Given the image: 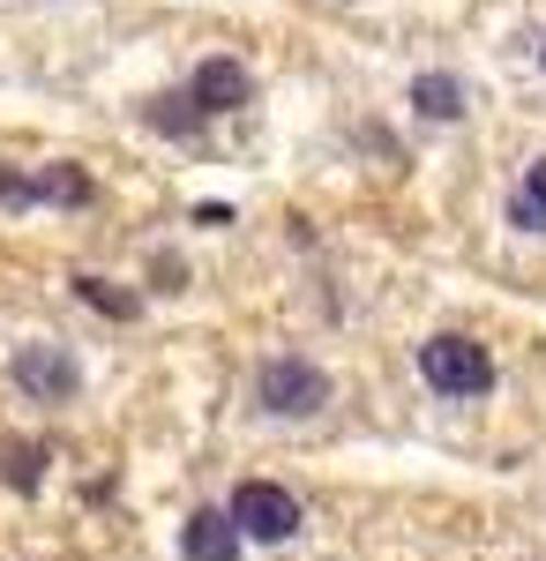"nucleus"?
<instances>
[{
    "mask_svg": "<svg viewBox=\"0 0 546 561\" xmlns=\"http://www.w3.org/2000/svg\"><path fill=\"white\" fill-rule=\"evenodd\" d=\"M420 382L434 389V397H487V389H494V359H487V345L442 330V337L420 345Z\"/></svg>",
    "mask_w": 546,
    "mask_h": 561,
    "instance_id": "f03ea898",
    "label": "nucleus"
},
{
    "mask_svg": "<svg viewBox=\"0 0 546 561\" xmlns=\"http://www.w3.org/2000/svg\"><path fill=\"white\" fill-rule=\"evenodd\" d=\"M150 128L158 135H203V105L180 90V98H150Z\"/></svg>",
    "mask_w": 546,
    "mask_h": 561,
    "instance_id": "9d476101",
    "label": "nucleus"
},
{
    "mask_svg": "<svg viewBox=\"0 0 546 561\" xmlns=\"http://www.w3.org/2000/svg\"><path fill=\"white\" fill-rule=\"evenodd\" d=\"M0 203H8V210H23V203H31V180H23V173H0Z\"/></svg>",
    "mask_w": 546,
    "mask_h": 561,
    "instance_id": "ddd939ff",
    "label": "nucleus"
},
{
    "mask_svg": "<svg viewBox=\"0 0 546 561\" xmlns=\"http://www.w3.org/2000/svg\"><path fill=\"white\" fill-rule=\"evenodd\" d=\"M509 225L516 232H546V158H532L524 180L509 187Z\"/></svg>",
    "mask_w": 546,
    "mask_h": 561,
    "instance_id": "6e6552de",
    "label": "nucleus"
},
{
    "mask_svg": "<svg viewBox=\"0 0 546 561\" xmlns=\"http://www.w3.org/2000/svg\"><path fill=\"white\" fill-rule=\"evenodd\" d=\"M539 68H546V45H539Z\"/></svg>",
    "mask_w": 546,
    "mask_h": 561,
    "instance_id": "4468645a",
    "label": "nucleus"
},
{
    "mask_svg": "<svg viewBox=\"0 0 546 561\" xmlns=\"http://www.w3.org/2000/svg\"><path fill=\"white\" fill-rule=\"evenodd\" d=\"M8 375H15V389L23 397H45V404H68L76 389H83V367H76V352L68 345H15V359H8Z\"/></svg>",
    "mask_w": 546,
    "mask_h": 561,
    "instance_id": "20e7f679",
    "label": "nucleus"
},
{
    "mask_svg": "<svg viewBox=\"0 0 546 561\" xmlns=\"http://www.w3.org/2000/svg\"><path fill=\"white\" fill-rule=\"evenodd\" d=\"M31 203H60V210H83V203H90V173H83V165H45V173L31 180Z\"/></svg>",
    "mask_w": 546,
    "mask_h": 561,
    "instance_id": "1a4fd4ad",
    "label": "nucleus"
},
{
    "mask_svg": "<svg viewBox=\"0 0 546 561\" xmlns=\"http://www.w3.org/2000/svg\"><path fill=\"white\" fill-rule=\"evenodd\" d=\"M225 517L248 531V547H285L299 524H307V517H299V502L277 486V479H240L232 502H225Z\"/></svg>",
    "mask_w": 546,
    "mask_h": 561,
    "instance_id": "7ed1b4c3",
    "label": "nucleus"
},
{
    "mask_svg": "<svg viewBox=\"0 0 546 561\" xmlns=\"http://www.w3.org/2000/svg\"><path fill=\"white\" fill-rule=\"evenodd\" d=\"M38 465H45L38 442H15V449H8V479H15V486H38Z\"/></svg>",
    "mask_w": 546,
    "mask_h": 561,
    "instance_id": "f8f14e48",
    "label": "nucleus"
},
{
    "mask_svg": "<svg viewBox=\"0 0 546 561\" xmlns=\"http://www.w3.org/2000/svg\"><path fill=\"white\" fill-rule=\"evenodd\" d=\"M76 293H83L90 307H98V314H143V300H135V293H121V285H105V277H76Z\"/></svg>",
    "mask_w": 546,
    "mask_h": 561,
    "instance_id": "9b49d317",
    "label": "nucleus"
},
{
    "mask_svg": "<svg viewBox=\"0 0 546 561\" xmlns=\"http://www.w3.org/2000/svg\"><path fill=\"white\" fill-rule=\"evenodd\" d=\"M412 105H420V121H457L464 83L450 76V68H426V76H412Z\"/></svg>",
    "mask_w": 546,
    "mask_h": 561,
    "instance_id": "0eeeda50",
    "label": "nucleus"
},
{
    "mask_svg": "<svg viewBox=\"0 0 546 561\" xmlns=\"http://www.w3.org/2000/svg\"><path fill=\"white\" fill-rule=\"evenodd\" d=\"M240 554H248V531L225 510H195L180 524V561H240Z\"/></svg>",
    "mask_w": 546,
    "mask_h": 561,
    "instance_id": "423d86ee",
    "label": "nucleus"
},
{
    "mask_svg": "<svg viewBox=\"0 0 546 561\" xmlns=\"http://www.w3.org/2000/svg\"><path fill=\"white\" fill-rule=\"evenodd\" d=\"M187 98L203 105V121H217V113H240V105L254 98V76L232 60V53H211V60L187 76Z\"/></svg>",
    "mask_w": 546,
    "mask_h": 561,
    "instance_id": "39448f33",
    "label": "nucleus"
},
{
    "mask_svg": "<svg viewBox=\"0 0 546 561\" xmlns=\"http://www.w3.org/2000/svg\"><path fill=\"white\" fill-rule=\"evenodd\" d=\"M330 367L322 359H299V352H277V359H262L254 367V404L270 412V420H315L322 404H330Z\"/></svg>",
    "mask_w": 546,
    "mask_h": 561,
    "instance_id": "f257e3e1",
    "label": "nucleus"
}]
</instances>
